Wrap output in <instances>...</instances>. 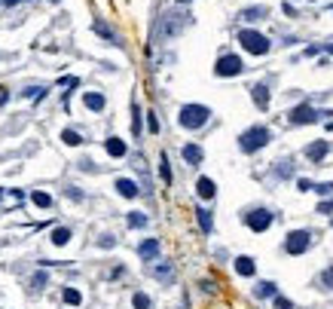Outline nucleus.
Returning a JSON list of instances; mask_svg holds the SVG:
<instances>
[{
	"label": "nucleus",
	"instance_id": "ddd939ff",
	"mask_svg": "<svg viewBox=\"0 0 333 309\" xmlns=\"http://www.w3.org/2000/svg\"><path fill=\"white\" fill-rule=\"evenodd\" d=\"M233 266H236V273H239V276H254V273H257V263H254L251 257H245V254H242V257H236V260H233Z\"/></svg>",
	"mask_w": 333,
	"mask_h": 309
},
{
	"label": "nucleus",
	"instance_id": "f704fd0d",
	"mask_svg": "<svg viewBox=\"0 0 333 309\" xmlns=\"http://www.w3.org/2000/svg\"><path fill=\"white\" fill-rule=\"evenodd\" d=\"M275 175H278V178H290V163H278Z\"/></svg>",
	"mask_w": 333,
	"mask_h": 309
},
{
	"label": "nucleus",
	"instance_id": "39448f33",
	"mask_svg": "<svg viewBox=\"0 0 333 309\" xmlns=\"http://www.w3.org/2000/svg\"><path fill=\"white\" fill-rule=\"evenodd\" d=\"M309 248H312V233H309V229H293V233H287L284 251H287L290 257H300V254H306Z\"/></svg>",
	"mask_w": 333,
	"mask_h": 309
},
{
	"label": "nucleus",
	"instance_id": "6e6552de",
	"mask_svg": "<svg viewBox=\"0 0 333 309\" xmlns=\"http://www.w3.org/2000/svg\"><path fill=\"white\" fill-rule=\"evenodd\" d=\"M242 70H245V64H242L239 55H220L217 64H214V73H217V76H239Z\"/></svg>",
	"mask_w": 333,
	"mask_h": 309
},
{
	"label": "nucleus",
	"instance_id": "9d476101",
	"mask_svg": "<svg viewBox=\"0 0 333 309\" xmlns=\"http://www.w3.org/2000/svg\"><path fill=\"white\" fill-rule=\"evenodd\" d=\"M251 98H254V104L260 107V110H266L269 107V89H266V83H257L251 89Z\"/></svg>",
	"mask_w": 333,
	"mask_h": 309
},
{
	"label": "nucleus",
	"instance_id": "e433bc0d",
	"mask_svg": "<svg viewBox=\"0 0 333 309\" xmlns=\"http://www.w3.org/2000/svg\"><path fill=\"white\" fill-rule=\"evenodd\" d=\"M98 245H101V248H114V245H117V239H114V236H101V239H98Z\"/></svg>",
	"mask_w": 333,
	"mask_h": 309
},
{
	"label": "nucleus",
	"instance_id": "ea45409f",
	"mask_svg": "<svg viewBox=\"0 0 333 309\" xmlns=\"http://www.w3.org/2000/svg\"><path fill=\"white\" fill-rule=\"evenodd\" d=\"M4 4H7V7H13V4H19V0H4Z\"/></svg>",
	"mask_w": 333,
	"mask_h": 309
},
{
	"label": "nucleus",
	"instance_id": "20e7f679",
	"mask_svg": "<svg viewBox=\"0 0 333 309\" xmlns=\"http://www.w3.org/2000/svg\"><path fill=\"white\" fill-rule=\"evenodd\" d=\"M239 43H242V49H248L251 55H266V52L272 49V43L266 40V37L257 34V31H251V28H245V31L239 34Z\"/></svg>",
	"mask_w": 333,
	"mask_h": 309
},
{
	"label": "nucleus",
	"instance_id": "2f4dec72",
	"mask_svg": "<svg viewBox=\"0 0 333 309\" xmlns=\"http://www.w3.org/2000/svg\"><path fill=\"white\" fill-rule=\"evenodd\" d=\"M272 300H275V309H293V303L287 297H281V294H272Z\"/></svg>",
	"mask_w": 333,
	"mask_h": 309
},
{
	"label": "nucleus",
	"instance_id": "4c0bfd02",
	"mask_svg": "<svg viewBox=\"0 0 333 309\" xmlns=\"http://www.w3.org/2000/svg\"><path fill=\"white\" fill-rule=\"evenodd\" d=\"M297 187L306 193V190H312V181H309V178H300V181H297Z\"/></svg>",
	"mask_w": 333,
	"mask_h": 309
},
{
	"label": "nucleus",
	"instance_id": "f8f14e48",
	"mask_svg": "<svg viewBox=\"0 0 333 309\" xmlns=\"http://www.w3.org/2000/svg\"><path fill=\"white\" fill-rule=\"evenodd\" d=\"M183 160H187L190 166H202L205 153H202V147H199V144H183Z\"/></svg>",
	"mask_w": 333,
	"mask_h": 309
},
{
	"label": "nucleus",
	"instance_id": "393cba45",
	"mask_svg": "<svg viewBox=\"0 0 333 309\" xmlns=\"http://www.w3.org/2000/svg\"><path fill=\"white\" fill-rule=\"evenodd\" d=\"M153 276H156V279H162V282H171V279H174V269H171L168 263H162V266H156V269H153Z\"/></svg>",
	"mask_w": 333,
	"mask_h": 309
},
{
	"label": "nucleus",
	"instance_id": "9b49d317",
	"mask_svg": "<svg viewBox=\"0 0 333 309\" xmlns=\"http://www.w3.org/2000/svg\"><path fill=\"white\" fill-rule=\"evenodd\" d=\"M327 150H330V141H315V144H309L306 157H309L312 163H321V160L327 157Z\"/></svg>",
	"mask_w": 333,
	"mask_h": 309
},
{
	"label": "nucleus",
	"instance_id": "dca6fc26",
	"mask_svg": "<svg viewBox=\"0 0 333 309\" xmlns=\"http://www.w3.org/2000/svg\"><path fill=\"white\" fill-rule=\"evenodd\" d=\"M266 13H269L266 7H248V10L239 13V19L242 22H260V19H266Z\"/></svg>",
	"mask_w": 333,
	"mask_h": 309
},
{
	"label": "nucleus",
	"instance_id": "4468645a",
	"mask_svg": "<svg viewBox=\"0 0 333 309\" xmlns=\"http://www.w3.org/2000/svg\"><path fill=\"white\" fill-rule=\"evenodd\" d=\"M196 193L202 199H214V193H217V184L211 181V178H199L196 181Z\"/></svg>",
	"mask_w": 333,
	"mask_h": 309
},
{
	"label": "nucleus",
	"instance_id": "aec40b11",
	"mask_svg": "<svg viewBox=\"0 0 333 309\" xmlns=\"http://www.w3.org/2000/svg\"><path fill=\"white\" fill-rule=\"evenodd\" d=\"M31 202H34L37 208H49V205H52V196H49V193H43V190H34V193H31Z\"/></svg>",
	"mask_w": 333,
	"mask_h": 309
},
{
	"label": "nucleus",
	"instance_id": "c756f323",
	"mask_svg": "<svg viewBox=\"0 0 333 309\" xmlns=\"http://www.w3.org/2000/svg\"><path fill=\"white\" fill-rule=\"evenodd\" d=\"M46 282H49V276H46V273H37L31 285H34V291H43V288H46Z\"/></svg>",
	"mask_w": 333,
	"mask_h": 309
},
{
	"label": "nucleus",
	"instance_id": "bb28decb",
	"mask_svg": "<svg viewBox=\"0 0 333 309\" xmlns=\"http://www.w3.org/2000/svg\"><path fill=\"white\" fill-rule=\"evenodd\" d=\"M272 294H278L272 282H260V285H257V297H272Z\"/></svg>",
	"mask_w": 333,
	"mask_h": 309
},
{
	"label": "nucleus",
	"instance_id": "a19ab883",
	"mask_svg": "<svg viewBox=\"0 0 333 309\" xmlns=\"http://www.w3.org/2000/svg\"><path fill=\"white\" fill-rule=\"evenodd\" d=\"M177 4H190V0H177Z\"/></svg>",
	"mask_w": 333,
	"mask_h": 309
},
{
	"label": "nucleus",
	"instance_id": "58836bf2",
	"mask_svg": "<svg viewBox=\"0 0 333 309\" xmlns=\"http://www.w3.org/2000/svg\"><path fill=\"white\" fill-rule=\"evenodd\" d=\"M318 211H321V214H330V211H333V202H321Z\"/></svg>",
	"mask_w": 333,
	"mask_h": 309
},
{
	"label": "nucleus",
	"instance_id": "0eeeda50",
	"mask_svg": "<svg viewBox=\"0 0 333 309\" xmlns=\"http://www.w3.org/2000/svg\"><path fill=\"white\" fill-rule=\"evenodd\" d=\"M245 223L254 229V233H263V229L272 226V211H269V208H251V211L245 214Z\"/></svg>",
	"mask_w": 333,
	"mask_h": 309
},
{
	"label": "nucleus",
	"instance_id": "4be33fe9",
	"mask_svg": "<svg viewBox=\"0 0 333 309\" xmlns=\"http://www.w3.org/2000/svg\"><path fill=\"white\" fill-rule=\"evenodd\" d=\"M61 141H64L67 147H80V144H83V135L73 132V129H64V132H61Z\"/></svg>",
	"mask_w": 333,
	"mask_h": 309
},
{
	"label": "nucleus",
	"instance_id": "473e14b6",
	"mask_svg": "<svg viewBox=\"0 0 333 309\" xmlns=\"http://www.w3.org/2000/svg\"><path fill=\"white\" fill-rule=\"evenodd\" d=\"M95 31H98L101 37H107V40H114V43H117V37H114V31H110L107 25H101V22H98V25H95Z\"/></svg>",
	"mask_w": 333,
	"mask_h": 309
},
{
	"label": "nucleus",
	"instance_id": "5701e85b",
	"mask_svg": "<svg viewBox=\"0 0 333 309\" xmlns=\"http://www.w3.org/2000/svg\"><path fill=\"white\" fill-rule=\"evenodd\" d=\"M61 297H64V303H67V306H80V303H83V294H80L77 288H64V294H61Z\"/></svg>",
	"mask_w": 333,
	"mask_h": 309
},
{
	"label": "nucleus",
	"instance_id": "cd10ccee",
	"mask_svg": "<svg viewBox=\"0 0 333 309\" xmlns=\"http://www.w3.org/2000/svg\"><path fill=\"white\" fill-rule=\"evenodd\" d=\"M159 172H162V181L171 184V169H168V157H165V153L159 157Z\"/></svg>",
	"mask_w": 333,
	"mask_h": 309
},
{
	"label": "nucleus",
	"instance_id": "c85d7f7f",
	"mask_svg": "<svg viewBox=\"0 0 333 309\" xmlns=\"http://www.w3.org/2000/svg\"><path fill=\"white\" fill-rule=\"evenodd\" d=\"M318 279H321V285H324L327 291H333V266H327V269H324V273H321Z\"/></svg>",
	"mask_w": 333,
	"mask_h": 309
},
{
	"label": "nucleus",
	"instance_id": "f257e3e1",
	"mask_svg": "<svg viewBox=\"0 0 333 309\" xmlns=\"http://www.w3.org/2000/svg\"><path fill=\"white\" fill-rule=\"evenodd\" d=\"M269 141H272V132H269L266 126H251L248 132H242V135H239V147H242L245 153H257V150H263Z\"/></svg>",
	"mask_w": 333,
	"mask_h": 309
},
{
	"label": "nucleus",
	"instance_id": "a211bd4d",
	"mask_svg": "<svg viewBox=\"0 0 333 309\" xmlns=\"http://www.w3.org/2000/svg\"><path fill=\"white\" fill-rule=\"evenodd\" d=\"M83 104H86L89 110H95V113H98V110H104V104H107V101H104V95H101V92H86V95H83Z\"/></svg>",
	"mask_w": 333,
	"mask_h": 309
},
{
	"label": "nucleus",
	"instance_id": "7c9ffc66",
	"mask_svg": "<svg viewBox=\"0 0 333 309\" xmlns=\"http://www.w3.org/2000/svg\"><path fill=\"white\" fill-rule=\"evenodd\" d=\"M132 113H135V117H132V132H135V135H141V110H138V104L132 107Z\"/></svg>",
	"mask_w": 333,
	"mask_h": 309
},
{
	"label": "nucleus",
	"instance_id": "f3484780",
	"mask_svg": "<svg viewBox=\"0 0 333 309\" xmlns=\"http://www.w3.org/2000/svg\"><path fill=\"white\" fill-rule=\"evenodd\" d=\"M117 190H120V196H126V199H135V196H138V184L129 181V178H120V181H117Z\"/></svg>",
	"mask_w": 333,
	"mask_h": 309
},
{
	"label": "nucleus",
	"instance_id": "6ab92c4d",
	"mask_svg": "<svg viewBox=\"0 0 333 309\" xmlns=\"http://www.w3.org/2000/svg\"><path fill=\"white\" fill-rule=\"evenodd\" d=\"M196 217H199V226H202V233H211L214 229V217L208 208H196Z\"/></svg>",
	"mask_w": 333,
	"mask_h": 309
},
{
	"label": "nucleus",
	"instance_id": "72a5a7b5",
	"mask_svg": "<svg viewBox=\"0 0 333 309\" xmlns=\"http://www.w3.org/2000/svg\"><path fill=\"white\" fill-rule=\"evenodd\" d=\"M312 190L321 193V196H330V193H333V184H312Z\"/></svg>",
	"mask_w": 333,
	"mask_h": 309
},
{
	"label": "nucleus",
	"instance_id": "c9c22d12",
	"mask_svg": "<svg viewBox=\"0 0 333 309\" xmlns=\"http://www.w3.org/2000/svg\"><path fill=\"white\" fill-rule=\"evenodd\" d=\"M147 126H150V132H159V120H156V113H147Z\"/></svg>",
	"mask_w": 333,
	"mask_h": 309
},
{
	"label": "nucleus",
	"instance_id": "423d86ee",
	"mask_svg": "<svg viewBox=\"0 0 333 309\" xmlns=\"http://www.w3.org/2000/svg\"><path fill=\"white\" fill-rule=\"evenodd\" d=\"M321 117H330V110H315L312 104H300L290 110V123L293 126H309V123H318Z\"/></svg>",
	"mask_w": 333,
	"mask_h": 309
},
{
	"label": "nucleus",
	"instance_id": "7ed1b4c3",
	"mask_svg": "<svg viewBox=\"0 0 333 309\" xmlns=\"http://www.w3.org/2000/svg\"><path fill=\"white\" fill-rule=\"evenodd\" d=\"M187 25H190V16H187V13H165V16L159 19V25H156V40H168V37L180 34Z\"/></svg>",
	"mask_w": 333,
	"mask_h": 309
},
{
	"label": "nucleus",
	"instance_id": "b1692460",
	"mask_svg": "<svg viewBox=\"0 0 333 309\" xmlns=\"http://www.w3.org/2000/svg\"><path fill=\"white\" fill-rule=\"evenodd\" d=\"M132 306H135V309H153V300L147 297V294H141V291H138V294L132 297Z\"/></svg>",
	"mask_w": 333,
	"mask_h": 309
},
{
	"label": "nucleus",
	"instance_id": "f03ea898",
	"mask_svg": "<svg viewBox=\"0 0 333 309\" xmlns=\"http://www.w3.org/2000/svg\"><path fill=\"white\" fill-rule=\"evenodd\" d=\"M208 120H211V110L205 104H183L180 113H177V123L183 129H202Z\"/></svg>",
	"mask_w": 333,
	"mask_h": 309
},
{
	"label": "nucleus",
	"instance_id": "2eb2a0df",
	"mask_svg": "<svg viewBox=\"0 0 333 309\" xmlns=\"http://www.w3.org/2000/svg\"><path fill=\"white\" fill-rule=\"evenodd\" d=\"M104 150H107L114 160H120V157H126V141H123V138H107Z\"/></svg>",
	"mask_w": 333,
	"mask_h": 309
},
{
	"label": "nucleus",
	"instance_id": "1a4fd4ad",
	"mask_svg": "<svg viewBox=\"0 0 333 309\" xmlns=\"http://www.w3.org/2000/svg\"><path fill=\"white\" fill-rule=\"evenodd\" d=\"M138 254H141V260H156L159 257V239H144L138 245Z\"/></svg>",
	"mask_w": 333,
	"mask_h": 309
},
{
	"label": "nucleus",
	"instance_id": "412c9836",
	"mask_svg": "<svg viewBox=\"0 0 333 309\" xmlns=\"http://www.w3.org/2000/svg\"><path fill=\"white\" fill-rule=\"evenodd\" d=\"M70 242V229L67 226H55L52 229V245H67Z\"/></svg>",
	"mask_w": 333,
	"mask_h": 309
},
{
	"label": "nucleus",
	"instance_id": "a878e982",
	"mask_svg": "<svg viewBox=\"0 0 333 309\" xmlns=\"http://www.w3.org/2000/svg\"><path fill=\"white\" fill-rule=\"evenodd\" d=\"M129 226H132V229H141V226H147V217H144L141 211H132V214H129Z\"/></svg>",
	"mask_w": 333,
	"mask_h": 309
}]
</instances>
